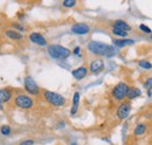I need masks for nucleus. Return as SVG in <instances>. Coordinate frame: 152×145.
<instances>
[{
	"mask_svg": "<svg viewBox=\"0 0 152 145\" xmlns=\"http://www.w3.org/2000/svg\"><path fill=\"white\" fill-rule=\"evenodd\" d=\"M47 52L50 57L55 59V60H66L72 55V51L68 49L64 46L61 45H50L47 48Z\"/></svg>",
	"mask_w": 152,
	"mask_h": 145,
	"instance_id": "obj_2",
	"label": "nucleus"
},
{
	"mask_svg": "<svg viewBox=\"0 0 152 145\" xmlns=\"http://www.w3.org/2000/svg\"><path fill=\"white\" fill-rule=\"evenodd\" d=\"M29 40L33 43L38 45V46H42V47L43 46H47V40L45 39V36L42 35V34H40V33H37V32L29 34Z\"/></svg>",
	"mask_w": 152,
	"mask_h": 145,
	"instance_id": "obj_9",
	"label": "nucleus"
},
{
	"mask_svg": "<svg viewBox=\"0 0 152 145\" xmlns=\"http://www.w3.org/2000/svg\"><path fill=\"white\" fill-rule=\"evenodd\" d=\"M144 88L145 89H152V77H150V78H148L145 82H144Z\"/></svg>",
	"mask_w": 152,
	"mask_h": 145,
	"instance_id": "obj_24",
	"label": "nucleus"
},
{
	"mask_svg": "<svg viewBox=\"0 0 152 145\" xmlns=\"http://www.w3.org/2000/svg\"><path fill=\"white\" fill-rule=\"evenodd\" d=\"M111 32H113V34L116 36H119V37H126L129 33H126V32H123V31H121V29H117V28H113L111 29Z\"/></svg>",
	"mask_w": 152,
	"mask_h": 145,
	"instance_id": "obj_20",
	"label": "nucleus"
},
{
	"mask_svg": "<svg viewBox=\"0 0 152 145\" xmlns=\"http://www.w3.org/2000/svg\"><path fill=\"white\" fill-rule=\"evenodd\" d=\"M80 98H81L80 92H78V91H76L75 94H74V97H73V105H72V109H70V114H72L73 116L76 115V112H77V110H78Z\"/></svg>",
	"mask_w": 152,
	"mask_h": 145,
	"instance_id": "obj_14",
	"label": "nucleus"
},
{
	"mask_svg": "<svg viewBox=\"0 0 152 145\" xmlns=\"http://www.w3.org/2000/svg\"><path fill=\"white\" fill-rule=\"evenodd\" d=\"M104 69V62L101 59H96L90 63V72L93 74H99Z\"/></svg>",
	"mask_w": 152,
	"mask_h": 145,
	"instance_id": "obj_10",
	"label": "nucleus"
},
{
	"mask_svg": "<svg viewBox=\"0 0 152 145\" xmlns=\"http://www.w3.org/2000/svg\"><path fill=\"white\" fill-rule=\"evenodd\" d=\"M14 104L20 109H31L34 105V101L32 97L20 94L14 98Z\"/></svg>",
	"mask_w": 152,
	"mask_h": 145,
	"instance_id": "obj_6",
	"label": "nucleus"
},
{
	"mask_svg": "<svg viewBox=\"0 0 152 145\" xmlns=\"http://www.w3.org/2000/svg\"><path fill=\"white\" fill-rule=\"evenodd\" d=\"M87 74H88V69H87V67H83V66L76 68L72 72V75L74 76L75 80H83L87 76Z\"/></svg>",
	"mask_w": 152,
	"mask_h": 145,
	"instance_id": "obj_12",
	"label": "nucleus"
},
{
	"mask_svg": "<svg viewBox=\"0 0 152 145\" xmlns=\"http://www.w3.org/2000/svg\"><path fill=\"white\" fill-rule=\"evenodd\" d=\"M0 132H1L2 136H8L12 132V130H11L10 125H2V127H0Z\"/></svg>",
	"mask_w": 152,
	"mask_h": 145,
	"instance_id": "obj_21",
	"label": "nucleus"
},
{
	"mask_svg": "<svg viewBox=\"0 0 152 145\" xmlns=\"http://www.w3.org/2000/svg\"><path fill=\"white\" fill-rule=\"evenodd\" d=\"M0 98L4 102H8L11 98H12V90L11 89H7V88H4L0 90Z\"/></svg>",
	"mask_w": 152,
	"mask_h": 145,
	"instance_id": "obj_16",
	"label": "nucleus"
},
{
	"mask_svg": "<svg viewBox=\"0 0 152 145\" xmlns=\"http://www.w3.org/2000/svg\"><path fill=\"white\" fill-rule=\"evenodd\" d=\"M0 109H1V110L4 109V107H2V101H1V98H0Z\"/></svg>",
	"mask_w": 152,
	"mask_h": 145,
	"instance_id": "obj_29",
	"label": "nucleus"
},
{
	"mask_svg": "<svg viewBox=\"0 0 152 145\" xmlns=\"http://www.w3.org/2000/svg\"><path fill=\"white\" fill-rule=\"evenodd\" d=\"M5 34H6V36H7L8 39L15 40V41H19V40H22V39H23V36H22L21 33L15 32V31H13V29H7V31L5 32Z\"/></svg>",
	"mask_w": 152,
	"mask_h": 145,
	"instance_id": "obj_15",
	"label": "nucleus"
},
{
	"mask_svg": "<svg viewBox=\"0 0 152 145\" xmlns=\"http://www.w3.org/2000/svg\"><path fill=\"white\" fill-rule=\"evenodd\" d=\"M19 145H34V141L33 139H26V141H22Z\"/></svg>",
	"mask_w": 152,
	"mask_h": 145,
	"instance_id": "obj_25",
	"label": "nucleus"
},
{
	"mask_svg": "<svg viewBox=\"0 0 152 145\" xmlns=\"http://www.w3.org/2000/svg\"><path fill=\"white\" fill-rule=\"evenodd\" d=\"M131 108H132V105H131V102L130 101H123L119 104V107L117 108V111H116L117 118L121 119V121L126 119L129 117L130 112H131Z\"/></svg>",
	"mask_w": 152,
	"mask_h": 145,
	"instance_id": "obj_5",
	"label": "nucleus"
},
{
	"mask_svg": "<svg viewBox=\"0 0 152 145\" xmlns=\"http://www.w3.org/2000/svg\"><path fill=\"white\" fill-rule=\"evenodd\" d=\"M150 39H151V40H152V34H151V35H150Z\"/></svg>",
	"mask_w": 152,
	"mask_h": 145,
	"instance_id": "obj_31",
	"label": "nucleus"
},
{
	"mask_svg": "<svg viewBox=\"0 0 152 145\" xmlns=\"http://www.w3.org/2000/svg\"><path fill=\"white\" fill-rule=\"evenodd\" d=\"M70 145H77V144H76V142H73V143H72Z\"/></svg>",
	"mask_w": 152,
	"mask_h": 145,
	"instance_id": "obj_30",
	"label": "nucleus"
},
{
	"mask_svg": "<svg viewBox=\"0 0 152 145\" xmlns=\"http://www.w3.org/2000/svg\"><path fill=\"white\" fill-rule=\"evenodd\" d=\"M73 54H75V55H77V56H80V55H81V48H80V47H75V49H74Z\"/></svg>",
	"mask_w": 152,
	"mask_h": 145,
	"instance_id": "obj_26",
	"label": "nucleus"
},
{
	"mask_svg": "<svg viewBox=\"0 0 152 145\" xmlns=\"http://www.w3.org/2000/svg\"><path fill=\"white\" fill-rule=\"evenodd\" d=\"M0 49H1V45H0Z\"/></svg>",
	"mask_w": 152,
	"mask_h": 145,
	"instance_id": "obj_32",
	"label": "nucleus"
},
{
	"mask_svg": "<svg viewBox=\"0 0 152 145\" xmlns=\"http://www.w3.org/2000/svg\"><path fill=\"white\" fill-rule=\"evenodd\" d=\"M62 5H63L64 7H67V8L74 7L76 5V0H64V1L62 2Z\"/></svg>",
	"mask_w": 152,
	"mask_h": 145,
	"instance_id": "obj_22",
	"label": "nucleus"
},
{
	"mask_svg": "<svg viewBox=\"0 0 152 145\" xmlns=\"http://www.w3.org/2000/svg\"><path fill=\"white\" fill-rule=\"evenodd\" d=\"M88 49L93 54L99 55V56H107V57H113L117 54L116 47L111 46V45L103 43V42H98V41H90L88 43Z\"/></svg>",
	"mask_w": 152,
	"mask_h": 145,
	"instance_id": "obj_1",
	"label": "nucleus"
},
{
	"mask_svg": "<svg viewBox=\"0 0 152 145\" xmlns=\"http://www.w3.org/2000/svg\"><path fill=\"white\" fill-rule=\"evenodd\" d=\"M148 96H149V97L152 96V89H149V90H148Z\"/></svg>",
	"mask_w": 152,
	"mask_h": 145,
	"instance_id": "obj_28",
	"label": "nucleus"
},
{
	"mask_svg": "<svg viewBox=\"0 0 152 145\" xmlns=\"http://www.w3.org/2000/svg\"><path fill=\"white\" fill-rule=\"evenodd\" d=\"M142 95V91L139 90L138 88H134V87H132V88H130V90H129V92H128V100L129 101H131V100H134V98H137V97H139Z\"/></svg>",
	"mask_w": 152,
	"mask_h": 145,
	"instance_id": "obj_18",
	"label": "nucleus"
},
{
	"mask_svg": "<svg viewBox=\"0 0 152 145\" xmlns=\"http://www.w3.org/2000/svg\"><path fill=\"white\" fill-rule=\"evenodd\" d=\"M138 66H139L140 68L145 69V70H151L152 69V64L149 61H146V60H140V61L138 62Z\"/></svg>",
	"mask_w": 152,
	"mask_h": 145,
	"instance_id": "obj_19",
	"label": "nucleus"
},
{
	"mask_svg": "<svg viewBox=\"0 0 152 145\" xmlns=\"http://www.w3.org/2000/svg\"><path fill=\"white\" fill-rule=\"evenodd\" d=\"M72 32L75 33V34H78V35H84V34H88L90 32V27L89 25L87 23H83V22H77V23H74L72 26Z\"/></svg>",
	"mask_w": 152,
	"mask_h": 145,
	"instance_id": "obj_8",
	"label": "nucleus"
},
{
	"mask_svg": "<svg viewBox=\"0 0 152 145\" xmlns=\"http://www.w3.org/2000/svg\"><path fill=\"white\" fill-rule=\"evenodd\" d=\"M113 28L121 29V31L126 32V33H129V32L131 31V26H130L128 22H125L124 20H116L114 22V25H113Z\"/></svg>",
	"mask_w": 152,
	"mask_h": 145,
	"instance_id": "obj_11",
	"label": "nucleus"
},
{
	"mask_svg": "<svg viewBox=\"0 0 152 145\" xmlns=\"http://www.w3.org/2000/svg\"><path fill=\"white\" fill-rule=\"evenodd\" d=\"M134 43V41L131 40V39H123V40H121V39H115L114 40V45L117 47V48H123V47H125V46H131Z\"/></svg>",
	"mask_w": 152,
	"mask_h": 145,
	"instance_id": "obj_13",
	"label": "nucleus"
},
{
	"mask_svg": "<svg viewBox=\"0 0 152 145\" xmlns=\"http://www.w3.org/2000/svg\"><path fill=\"white\" fill-rule=\"evenodd\" d=\"M43 96H45L46 101L49 104H52L53 107H63L64 103H66V98L62 95L54 92V91L43 90Z\"/></svg>",
	"mask_w": 152,
	"mask_h": 145,
	"instance_id": "obj_4",
	"label": "nucleus"
},
{
	"mask_svg": "<svg viewBox=\"0 0 152 145\" xmlns=\"http://www.w3.org/2000/svg\"><path fill=\"white\" fill-rule=\"evenodd\" d=\"M23 84H25V89H26V91H27L28 94L34 95V96L39 95V92H40V88H39V86L37 84V82L33 80V77H32V76H26Z\"/></svg>",
	"mask_w": 152,
	"mask_h": 145,
	"instance_id": "obj_7",
	"label": "nucleus"
},
{
	"mask_svg": "<svg viewBox=\"0 0 152 145\" xmlns=\"http://www.w3.org/2000/svg\"><path fill=\"white\" fill-rule=\"evenodd\" d=\"M139 29H140L142 32H144V33H148V34H152L151 28H150L149 26L144 25V23H140V25H139Z\"/></svg>",
	"mask_w": 152,
	"mask_h": 145,
	"instance_id": "obj_23",
	"label": "nucleus"
},
{
	"mask_svg": "<svg viewBox=\"0 0 152 145\" xmlns=\"http://www.w3.org/2000/svg\"><path fill=\"white\" fill-rule=\"evenodd\" d=\"M130 90V86L125 82H119L118 84H116L114 89L111 91V96L115 101L117 102H123L126 97H128V92Z\"/></svg>",
	"mask_w": 152,
	"mask_h": 145,
	"instance_id": "obj_3",
	"label": "nucleus"
},
{
	"mask_svg": "<svg viewBox=\"0 0 152 145\" xmlns=\"http://www.w3.org/2000/svg\"><path fill=\"white\" fill-rule=\"evenodd\" d=\"M13 27L18 28V29H19V31H21V32H23V31H25V28H23L21 25H18V23H14V25H13Z\"/></svg>",
	"mask_w": 152,
	"mask_h": 145,
	"instance_id": "obj_27",
	"label": "nucleus"
},
{
	"mask_svg": "<svg viewBox=\"0 0 152 145\" xmlns=\"http://www.w3.org/2000/svg\"><path fill=\"white\" fill-rule=\"evenodd\" d=\"M146 130H148V127H146L145 123H139V124H137L134 127L133 133H134V136H142V135H144L146 132Z\"/></svg>",
	"mask_w": 152,
	"mask_h": 145,
	"instance_id": "obj_17",
	"label": "nucleus"
},
{
	"mask_svg": "<svg viewBox=\"0 0 152 145\" xmlns=\"http://www.w3.org/2000/svg\"><path fill=\"white\" fill-rule=\"evenodd\" d=\"M150 145H152V143H151V144H150Z\"/></svg>",
	"mask_w": 152,
	"mask_h": 145,
	"instance_id": "obj_33",
	"label": "nucleus"
}]
</instances>
